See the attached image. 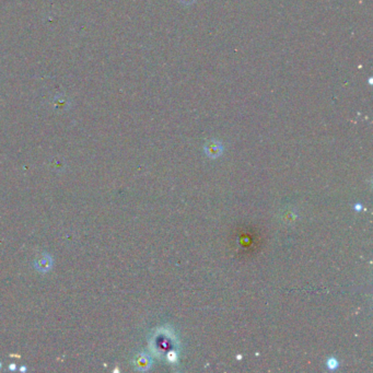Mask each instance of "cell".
I'll return each instance as SVG.
<instances>
[{
	"label": "cell",
	"instance_id": "4",
	"mask_svg": "<svg viewBox=\"0 0 373 373\" xmlns=\"http://www.w3.org/2000/svg\"><path fill=\"white\" fill-rule=\"evenodd\" d=\"M338 367V361L334 358H330L327 360V368L330 370H335Z\"/></svg>",
	"mask_w": 373,
	"mask_h": 373
},
{
	"label": "cell",
	"instance_id": "5",
	"mask_svg": "<svg viewBox=\"0 0 373 373\" xmlns=\"http://www.w3.org/2000/svg\"><path fill=\"white\" fill-rule=\"evenodd\" d=\"M15 368H16V367H15L14 364H12L11 366H9V370H11V371H14Z\"/></svg>",
	"mask_w": 373,
	"mask_h": 373
},
{
	"label": "cell",
	"instance_id": "1",
	"mask_svg": "<svg viewBox=\"0 0 373 373\" xmlns=\"http://www.w3.org/2000/svg\"><path fill=\"white\" fill-rule=\"evenodd\" d=\"M34 268L40 273H48L52 271L53 268V265H54V260L53 257L49 255L48 253H45L44 252L43 254H41L40 257H37V259L34 261Z\"/></svg>",
	"mask_w": 373,
	"mask_h": 373
},
{
	"label": "cell",
	"instance_id": "2",
	"mask_svg": "<svg viewBox=\"0 0 373 373\" xmlns=\"http://www.w3.org/2000/svg\"><path fill=\"white\" fill-rule=\"evenodd\" d=\"M221 152H222V147L219 145L217 141L209 142V144L206 146V153L208 155V157L217 158L220 156Z\"/></svg>",
	"mask_w": 373,
	"mask_h": 373
},
{
	"label": "cell",
	"instance_id": "3",
	"mask_svg": "<svg viewBox=\"0 0 373 373\" xmlns=\"http://www.w3.org/2000/svg\"><path fill=\"white\" fill-rule=\"evenodd\" d=\"M136 366L138 370H147L151 366V361L148 356L139 355L136 359Z\"/></svg>",
	"mask_w": 373,
	"mask_h": 373
},
{
	"label": "cell",
	"instance_id": "7",
	"mask_svg": "<svg viewBox=\"0 0 373 373\" xmlns=\"http://www.w3.org/2000/svg\"><path fill=\"white\" fill-rule=\"evenodd\" d=\"M25 370H26L25 367H22V368H21V371H25Z\"/></svg>",
	"mask_w": 373,
	"mask_h": 373
},
{
	"label": "cell",
	"instance_id": "6",
	"mask_svg": "<svg viewBox=\"0 0 373 373\" xmlns=\"http://www.w3.org/2000/svg\"><path fill=\"white\" fill-rule=\"evenodd\" d=\"M355 209H357V210H361V209H363V206H361V205H356L355 206Z\"/></svg>",
	"mask_w": 373,
	"mask_h": 373
},
{
	"label": "cell",
	"instance_id": "8",
	"mask_svg": "<svg viewBox=\"0 0 373 373\" xmlns=\"http://www.w3.org/2000/svg\"><path fill=\"white\" fill-rule=\"evenodd\" d=\"M0 368H1V363H0Z\"/></svg>",
	"mask_w": 373,
	"mask_h": 373
}]
</instances>
